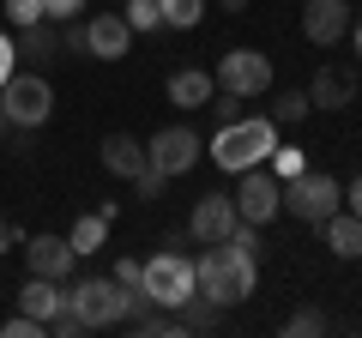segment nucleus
I'll return each instance as SVG.
<instances>
[{
	"instance_id": "obj_12",
	"label": "nucleus",
	"mask_w": 362,
	"mask_h": 338,
	"mask_svg": "<svg viewBox=\"0 0 362 338\" xmlns=\"http://www.w3.org/2000/svg\"><path fill=\"white\" fill-rule=\"evenodd\" d=\"M25 260H30V272H37V278L66 284L73 266H78V254H73V242H61V235H25Z\"/></svg>"
},
{
	"instance_id": "obj_8",
	"label": "nucleus",
	"mask_w": 362,
	"mask_h": 338,
	"mask_svg": "<svg viewBox=\"0 0 362 338\" xmlns=\"http://www.w3.org/2000/svg\"><path fill=\"white\" fill-rule=\"evenodd\" d=\"M218 91H230V97H242V103H254V97H266L272 91V54H259V49H230L218 61Z\"/></svg>"
},
{
	"instance_id": "obj_34",
	"label": "nucleus",
	"mask_w": 362,
	"mask_h": 338,
	"mask_svg": "<svg viewBox=\"0 0 362 338\" xmlns=\"http://www.w3.org/2000/svg\"><path fill=\"white\" fill-rule=\"evenodd\" d=\"M18 242H25V230H18V223H6V218H0V254H6V247H18Z\"/></svg>"
},
{
	"instance_id": "obj_32",
	"label": "nucleus",
	"mask_w": 362,
	"mask_h": 338,
	"mask_svg": "<svg viewBox=\"0 0 362 338\" xmlns=\"http://www.w3.org/2000/svg\"><path fill=\"white\" fill-rule=\"evenodd\" d=\"M13 61H18V42L6 37V30H0V85H6V78H13Z\"/></svg>"
},
{
	"instance_id": "obj_9",
	"label": "nucleus",
	"mask_w": 362,
	"mask_h": 338,
	"mask_svg": "<svg viewBox=\"0 0 362 338\" xmlns=\"http://www.w3.org/2000/svg\"><path fill=\"white\" fill-rule=\"evenodd\" d=\"M235 218L242 223H272L278 218V211H284V182H278V175H266V163H254V169H242V187H235Z\"/></svg>"
},
{
	"instance_id": "obj_39",
	"label": "nucleus",
	"mask_w": 362,
	"mask_h": 338,
	"mask_svg": "<svg viewBox=\"0 0 362 338\" xmlns=\"http://www.w3.org/2000/svg\"><path fill=\"white\" fill-rule=\"evenodd\" d=\"M356 97H362V78H356Z\"/></svg>"
},
{
	"instance_id": "obj_6",
	"label": "nucleus",
	"mask_w": 362,
	"mask_h": 338,
	"mask_svg": "<svg viewBox=\"0 0 362 338\" xmlns=\"http://www.w3.org/2000/svg\"><path fill=\"white\" fill-rule=\"evenodd\" d=\"M0 109H6V127H42L54 115V91L42 73H13L0 85Z\"/></svg>"
},
{
	"instance_id": "obj_19",
	"label": "nucleus",
	"mask_w": 362,
	"mask_h": 338,
	"mask_svg": "<svg viewBox=\"0 0 362 338\" xmlns=\"http://www.w3.org/2000/svg\"><path fill=\"white\" fill-rule=\"evenodd\" d=\"M61 302H66V290L54 284V278H37V272H30V284H25V290H18V308H25L30 320H42V326H49V314L61 308Z\"/></svg>"
},
{
	"instance_id": "obj_20",
	"label": "nucleus",
	"mask_w": 362,
	"mask_h": 338,
	"mask_svg": "<svg viewBox=\"0 0 362 338\" xmlns=\"http://www.w3.org/2000/svg\"><path fill=\"white\" fill-rule=\"evenodd\" d=\"M109 223L115 218H103V211H85V218L66 230V242H73V254H97V247L109 242Z\"/></svg>"
},
{
	"instance_id": "obj_7",
	"label": "nucleus",
	"mask_w": 362,
	"mask_h": 338,
	"mask_svg": "<svg viewBox=\"0 0 362 338\" xmlns=\"http://www.w3.org/2000/svg\"><path fill=\"white\" fill-rule=\"evenodd\" d=\"M199 157H206V139H199L194 127H181V121H175V127H157L151 139H145V163H151L163 182H169V175H187Z\"/></svg>"
},
{
	"instance_id": "obj_26",
	"label": "nucleus",
	"mask_w": 362,
	"mask_h": 338,
	"mask_svg": "<svg viewBox=\"0 0 362 338\" xmlns=\"http://www.w3.org/2000/svg\"><path fill=\"white\" fill-rule=\"evenodd\" d=\"M284 332H290V338H314V332H326V314H320V308H296V314L284 320Z\"/></svg>"
},
{
	"instance_id": "obj_16",
	"label": "nucleus",
	"mask_w": 362,
	"mask_h": 338,
	"mask_svg": "<svg viewBox=\"0 0 362 338\" xmlns=\"http://www.w3.org/2000/svg\"><path fill=\"white\" fill-rule=\"evenodd\" d=\"M18 54H25V61H37V66L61 61V25H54V18L25 25V30H18Z\"/></svg>"
},
{
	"instance_id": "obj_33",
	"label": "nucleus",
	"mask_w": 362,
	"mask_h": 338,
	"mask_svg": "<svg viewBox=\"0 0 362 338\" xmlns=\"http://www.w3.org/2000/svg\"><path fill=\"white\" fill-rule=\"evenodd\" d=\"M211 109H218V127H223V121H235V115H242V97H230V91H223V103H211Z\"/></svg>"
},
{
	"instance_id": "obj_23",
	"label": "nucleus",
	"mask_w": 362,
	"mask_h": 338,
	"mask_svg": "<svg viewBox=\"0 0 362 338\" xmlns=\"http://www.w3.org/2000/svg\"><path fill=\"white\" fill-rule=\"evenodd\" d=\"M308 91H284V97H272V121H278V127H296L302 115H308Z\"/></svg>"
},
{
	"instance_id": "obj_4",
	"label": "nucleus",
	"mask_w": 362,
	"mask_h": 338,
	"mask_svg": "<svg viewBox=\"0 0 362 338\" xmlns=\"http://www.w3.org/2000/svg\"><path fill=\"white\" fill-rule=\"evenodd\" d=\"M338 206H344V187L332 175H320V169H302V175L284 182V211H296V223H314L320 230Z\"/></svg>"
},
{
	"instance_id": "obj_30",
	"label": "nucleus",
	"mask_w": 362,
	"mask_h": 338,
	"mask_svg": "<svg viewBox=\"0 0 362 338\" xmlns=\"http://www.w3.org/2000/svg\"><path fill=\"white\" fill-rule=\"evenodd\" d=\"M133 187H139V199H163V175H157L151 163H145L139 175H133Z\"/></svg>"
},
{
	"instance_id": "obj_11",
	"label": "nucleus",
	"mask_w": 362,
	"mask_h": 338,
	"mask_svg": "<svg viewBox=\"0 0 362 338\" xmlns=\"http://www.w3.org/2000/svg\"><path fill=\"white\" fill-rule=\"evenodd\" d=\"M235 199L230 194H206V199H194V218H187V235L194 242H230V230H235Z\"/></svg>"
},
{
	"instance_id": "obj_36",
	"label": "nucleus",
	"mask_w": 362,
	"mask_h": 338,
	"mask_svg": "<svg viewBox=\"0 0 362 338\" xmlns=\"http://www.w3.org/2000/svg\"><path fill=\"white\" fill-rule=\"evenodd\" d=\"M218 6H223V13H242V6H247V0H218Z\"/></svg>"
},
{
	"instance_id": "obj_24",
	"label": "nucleus",
	"mask_w": 362,
	"mask_h": 338,
	"mask_svg": "<svg viewBox=\"0 0 362 338\" xmlns=\"http://www.w3.org/2000/svg\"><path fill=\"white\" fill-rule=\"evenodd\" d=\"M272 175H278V182H290V175H302V169H308V157H302V145H272Z\"/></svg>"
},
{
	"instance_id": "obj_35",
	"label": "nucleus",
	"mask_w": 362,
	"mask_h": 338,
	"mask_svg": "<svg viewBox=\"0 0 362 338\" xmlns=\"http://www.w3.org/2000/svg\"><path fill=\"white\" fill-rule=\"evenodd\" d=\"M350 211H356V218H362V175H356V182H350Z\"/></svg>"
},
{
	"instance_id": "obj_27",
	"label": "nucleus",
	"mask_w": 362,
	"mask_h": 338,
	"mask_svg": "<svg viewBox=\"0 0 362 338\" xmlns=\"http://www.w3.org/2000/svg\"><path fill=\"white\" fill-rule=\"evenodd\" d=\"M6 18H13V30H25L37 18H49V13H42V0H6Z\"/></svg>"
},
{
	"instance_id": "obj_10",
	"label": "nucleus",
	"mask_w": 362,
	"mask_h": 338,
	"mask_svg": "<svg viewBox=\"0 0 362 338\" xmlns=\"http://www.w3.org/2000/svg\"><path fill=\"white\" fill-rule=\"evenodd\" d=\"M350 30V0H302V37L314 49H332Z\"/></svg>"
},
{
	"instance_id": "obj_25",
	"label": "nucleus",
	"mask_w": 362,
	"mask_h": 338,
	"mask_svg": "<svg viewBox=\"0 0 362 338\" xmlns=\"http://www.w3.org/2000/svg\"><path fill=\"white\" fill-rule=\"evenodd\" d=\"M121 18H127V30H157V25H163L157 0H127V13H121Z\"/></svg>"
},
{
	"instance_id": "obj_31",
	"label": "nucleus",
	"mask_w": 362,
	"mask_h": 338,
	"mask_svg": "<svg viewBox=\"0 0 362 338\" xmlns=\"http://www.w3.org/2000/svg\"><path fill=\"white\" fill-rule=\"evenodd\" d=\"M78 6H85V0H42V13H49L54 25H66V18H78Z\"/></svg>"
},
{
	"instance_id": "obj_37",
	"label": "nucleus",
	"mask_w": 362,
	"mask_h": 338,
	"mask_svg": "<svg viewBox=\"0 0 362 338\" xmlns=\"http://www.w3.org/2000/svg\"><path fill=\"white\" fill-rule=\"evenodd\" d=\"M350 37H356V54H362V18H356V30H350Z\"/></svg>"
},
{
	"instance_id": "obj_5",
	"label": "nucleus",
	"mask_w": 362,
	"mask_h": 338,
	"mask_svg": "<svg viewBox=\"0 0 362 338\" xmlns=\"http://www.w3.org/2000/svg\"><path fill=\"white\" fill-rule=\"evenodd\" d=\"M145 296L157 302V308H181V302L199 290V278H194V260L181 254V247H169V254H157V260H145Z\"/></svg>"
},
{
	"instance_id": "obj_29",
	"label": "nucleus",
	"mask_w": 362,
	"mask_h": 338,
	"mask_svg": "<svg viewBox=\"0 0 362 338\" xmlns=\"http://www.w3.org/2000/svg\"><path fill=\"white\" fill-rule=\"evenodd\" d=\"M109 278H115L121 290H139V278H145V260H115V272H109Z\"/></svg>"
},
{
	"instance_id": "obj_17",
	"label": "nucleus",
	"mask_w": 362,
	"mask_h": 338,
	"mask_svg": "<svg viewBox=\"0 0 362 338\" xmlns=\"http://www.w3.org/2000/svg\"><path fill=\"white\" fill-rule=\"evenodd\" d=\"M103 169L133 182V175L145 169V139H133V133H109V139H103Z\"/></svg>"
},
{
	"instance_id": "obj_22",
	"label": "nucleus",
	"mask_w": 362,
	"mask_h": 338,
	"mask_svg": "<svg viewBox=\"0 0 362 338\" xmlns=\"http://www.w3.org/2000/svg\"><path fill=\"white\" fill-rule=\"evenodd\" d=\"M157 13H163L169 30H194L206 18V0H157Z\"/></svg>"
},
{
	"instance_id": "obj_1",
	"label": "nucleus",
	"mask_w": 362,
	"mask_h": 338,
	"mask_svg": "<svg viewBox=\"0 0 362 338\" xmlns=\"http://www.w3.org/2000/svg\"><path fill=\"white\" fill-rule=\"evenodd\" d=\"M194 278H199V296H206V302L235 308V302L254 296L259 254H247L242 242H206V260H194Z\"/></svg>"
},
{
	"instance_id": "obj_28",
	"label": "nucleus",
	"mask_w": 362,
	"mask_h": 338,
	"mask_svg": "<svg viewBox=\"0 0 362 338\" xmlns=\"http://www.w3.org/2000/svg\"><path fill=\"white\" fill-rule=\"evenodd\" d=\"M0 332H6V338H42V332H49V326H42V320H30V314H25V308H18V314H13V320L0 326Z\"/></svg>"
},
{
	"instance_id": "obj_14",
	"label": "nucleus",
	"mask_w": 362,
	"mask_h": 338,
	"mask_svg": "<svg viewBox=\"0 0 362 338\" xmlns=\"http://www.w3.org/2000/svg\"><path fill=\"white\" fill-rule=\"evenodd\" d=\"M211 97H218V78H211L206 66H175V73H169V103L175 109H206Z\"/></svg>"
},
{
	"instance_id": "obj_21",
	"label": "nucleus",
	"mask_w": 362,
	"mask_h": 338,
	"mask_svg": "<svg viewBox=\"0 0 362 338\" xmlns=\"http://www.w3.org/2000/svg\"><path fill=\"white\" fill-rule=\"evenodd\" d=\"M175 314H181V332H211V326H218V302H206L199 290H194L187 302H181Z\"/></svg>"
},
{
	"instance_id": "obj_38",
	"label": "nucleus",
	"mask_w": 362,
	"mask_h": 338,
	"mask_svg": "<svg viewBox=\"0 0 362 338\" xmlns=\"http://www.w3.org/2000/svg\"><path fill=\"white\" fill-rule=\"evenodd\" d=\"M0 133H6V109H0Z\"/></svg>"
},
{
	"instance_id": "obj_13",
	"label": "nucleus",
	"mask_w": 362,
	"mask_h": 338,
	"mask_svg": "<svg viewBox=\"0 0 362 338\" xmlns=\"http://www.w3.org/2000/svg\"><path fill=\"white\" fill-rule=\"evenodd\" d=\"M127 42H133V30H127V18H121V13L85 18V54H97V61H121Z\"/></svg>"
},
{
	"instance_id": "obj_2",
	"label": "nucleus",
	"mask_w": 362,
	"mask_h": 338,
	"mask_svg": "<svg viewBox=\"0 0 362 338\" xmlns=\"http://www.w3.org/2000/svg\"><path fill=\"white\" fill-rule=\"evenodd\" d=\"M272 145H278V121H272V115H235V121H223V127L211 133L206 151H211V163H218V169L242 175V169L266 163Z\"/></svg>"
},
{
	"instance_id": "obj_3",
	"label": "nucleus",
	"mask_w": 362,
	"mask_h": 338,
	"mask_svg": "<svg viewBox=\"0 0 362 338\" xmlns=\"http://www.w3.org/2000/svg\"><path fill=\"white\" fill-rule=\"evenodd\" d=\"M66 308L85 320V332H97V326H121L133 314V290H121L115 278H78V284L66 290Z\"/></svg>"
},
{
	"instance_id": "obj_15",
	"label": "nucleus",
	"mask_w": 362,
	"mask_h": 338,
	"mask_svg": "<svg viewBox=\"0 0 362 338\" xmlns=\"http://www.w3.org/2000/svg\"><path fill=\"white\" fill-rule=\"evenodd\" d=\"M350 97H356V78L338 73V66H320L308 78V103L314 109H350Z\"/></svg>"
},
{
	"instance_id": "obj_18",
	"label": "nucleus",
	"mask_w": 362,
	"mask_h": 338,
	"mask_svg": "<svg viewBox=\"0 0 362 338\" xmlns=\"http://www.w3.org/2000/svg\"><path fill=\"white\" fill-rule=\"evenodd\" d=\"M320 230H326V247H332L338 260H362V218L356 211H332Z\"/></svg>"
}]
</instances>
